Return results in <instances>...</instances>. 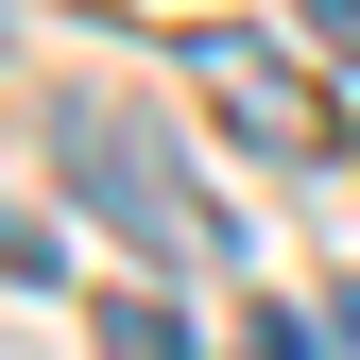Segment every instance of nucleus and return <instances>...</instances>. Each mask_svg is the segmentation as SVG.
Listing matches in <instances>:
<instances>
[{"instance_id":"nucleus-2","label":"nucleus","mask_w":360,"mask_h":360,"mask_svg":"<svg viewBox=\"0 0 360 360\" xmlns=\"http://www.w3.org/2000/svg\"><path fill=\"white\" fill-rule=\"evenodd\" d=\"M206 103H223V120H240V138H257V155H326V103H309V86H292V69H257V52H240V34H206Z\"/></svg>"},{"instance_id":"nucleus-3","label":"nucleus","mask_w":360,"mask_h":360,"mask_svg":"<svg viewBox=\"0 0 360 360\" xmlns=\"http://www.w3.org/2000/svg\"><path fill=\"white\" fill-rule=\"evenodd\" d=\"M103 309V360H189V326H172V292H86Z\"/></svg>"},{"instance_id":"nucleus-1","label":"nucleus","mask_w":360,"mask_h":360,"mask_svg":"<svg viewBox=\"0 0 360 360\" xmlns=\"http://www.w3.org/2000/svg\"><path fill=\"white\" fill-rule=\"evenodd\" d=\"M52 172H69V189L103 206V223H120L138 257H206V275L240 257V223H223L206 189H172V155H155V138H138L120 103H52Z\"/></svg>"},{"instance_id":"nucleus-4","label":"nucleus","mask_w":360,"mask_h":360,"mask_svg":"<svg viewBox=\"0 0 360 360\" xmlns=\"http://www.w3.org/2000/svg\"><path fill=\"white\" fill-rule=\"evenodd\" d=\"M292 52H309V69H343V86H360V0H292Z\"/></svg>"},{"instance_id":"nucleus-5","label":"nucleus","mask_w":360,"mask_h":360,"mask_svg":"<svg viewBox=\"0 0 360 360\" xmlns=\"http://www.w3.org/2000/svg\"><path fill=\"white\" fill-rule=\"evenodd\" d=\"M240 360H326V326H292V309H257V326H240Z\"/></svg>"},{"instance_id":"nucleus-6","label":"nucleus","mask_w":360,"mask_h":360,"mask_svg":"<svg viewBox=\"0 0 360 360\" xmlns=\"http://www.w3.org/2000/svg\"><path fill=\"white\" fill-rule=\"evenodd\" d=\"M326 360H360V275H343V292H326Z\"/></svg>"}]
</instances>
